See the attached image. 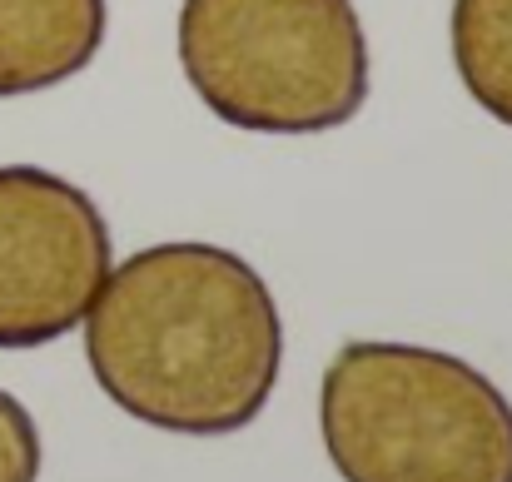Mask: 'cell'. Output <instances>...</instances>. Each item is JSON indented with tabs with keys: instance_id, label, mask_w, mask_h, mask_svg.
Masks as SVG:
<instances>
[{
	"instance_id": "6",
	"label": "cell",
	"mask_w": 512,
	"mask_h": 482,
	"mask_svg": "<svg viewBox=\"0 0 512 482\" xmlns=\"http://www.w3.org/2000/svg\"><path fill=\"white\" fill-rule=\"evenodd\" d=\"M448 45L468 100L512 130V0H453Z\"/></svg>"
},
{
	"instance_id": "1",
	"label": "cell",
	"mask_w": 512,
	"mask_h": 482,
	"mask_svg": "<svg viewBox=\"0 0 512 482\" xmlns=\"http://www.w3.org/2000/svg\"><path fill=\"white\" fill-rule=\"evenodd\" d=\"M80 328L100 393L174 438L244 433L284 368L274 289L244 254L204 239H165L115 264Z\"/></svg>"
},
{
	"instance_id": "4",
	"label": "cell",
	"mask_w": 512,
	"mask_h": 482,
	"mask_svg": "<svg viewBox=\"0 0 512 482\" xmlns=\"http://www.w3.org/2000/svg\"><path fill=\"white\" fill-rule=\"evenodd\" d=\"M115 269L100 204L55 169L0 164V348L25 353L80 328Z\"/></svg>"
},
{
	"instance_id": "7",
	"label": "cell",
	"mask_w": 512,
	"mask_h": 482,
	"mask_svg": "<svg viewBox=\"0 0 512 482\" xmlns=\"http://www.w3.org/2000/svg\"><path fill=\"white\" fill-rule=\"evenodd\" d=\"M40 428L30 408L0 388V482H40Z\"/></svg>"
},
{
	"instance_id": "3",
	"label": "cell",
	"mask_w": 512,
	"mask_h": 482,
	"mask_svg": "<svg viewBox=\"0 0 512 482\" xmlns=\"http://www.w3.org/2000/svg\"><path fill=\"white\" fill-rule=\"evenodd\" d=\"M179 70L199 105L249 135H329L368 105L353 0H184Z\"/></svg>"
},
{
	"instance_id": "2",
	"label": "cell",
	"mask_w": 512,
	"mask_h": 482,
	"mask_svg": "<svg viewBox=\"0 0 512 482\" xmlns=\"http://www.w3.org/2000/svg\"><path fill=\"white\" fill-rule=\"evenodd\" d=\"M319 438L343 482H512L508 393L423 343H343L319 383Z\"/></svg>"
},
{
	"instance_id": "5",
	"label": "cell",
	"mask_w": 512,
	"mask_h": 482,
	"mask_svg": "<svg viewBox=\"0 0 512 482\" xmlns=\"http://www.w3.org/2000/svg\"><path fill=\"white\" fill-rule=\"evenodd\" d=\"M105 30L110 0H0V100L85 75Z\"/></svg>"
}]
</instances>
